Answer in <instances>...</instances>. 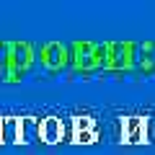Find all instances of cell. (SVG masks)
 I'll list each match as a JSON object with an SVG mask.
<instances>
[{
	"instance_id": "cell-1",
	"label": "cell",
	"mask_w": 155,
	"mask_h": 155,
	"mask_svg": "<svg viewBox=\"0 0 155 155\" xmlns=\"http://www.w3.org/2000/svg\"><path fill=\"white\" fill-rule=\"evenodd\" d=\"M119 140L127 142V145L147 142V119H145V116H124V119H122Z\"/></svg>"
},
{
	"instance_id": "cell-2",
	"label": "cell",
	"mask_w": 155,
	"mask_h": 155,
	"mask_svg": "<svg viewBox=\"0 0 155 155\" xmlns=\"http://www.w3.org/2000/svg\"><path fill=\"white\" fill-rule=\"evenodd\" d=\"M39 62L44 67H49V70H60L62 65L72 62V54L62 44H57V41H47V44H41V49H39Z\"/></svg>"
},
{
	"instance_id": "cell-3",
	"label": "cell",
	"mask_w": 155,
	"mask_h": 155,
	"mask_svg": "<svg viewBox=\"0 0 155 155\" xmlns=\"http://www.w3.org/2000/svg\"><path fill=\"white\" fill-rule=\"evenodd\" d=\"M39 140L44 145H57L65 140V122H62L60 116H44L41 119V134Z\"/></svg>"
},
{
	"instance_id": "cell-4",
	"label": "cell",
	"mask_w": 155,
	"mask_h": 155,
	"mask_svg": "<svg viewBox=\"0 0 155 155\" xmlns=\"http://www.w3.org/2000/svg\"><path fill=\"white\" fill-rule=\"evenodd\" d=\"M21 116H0V145H18Z\"/></svg>"
},
{
	"instance_id": "cell-5",
	"label": "cell",
	"mask_w": 155,
	"mask_h": 155,
	"mask_svg": "<svg viewBox=\"0 0 155 155\" xmlns=\"http://www.w3.org/2000/svg\"><path fill=\"white\" fill-rule=\"evenodd\" d=\"M41 134V119L36 116H21V134H18V145H31Z\"/></svg>"
},
{
	"instance_id": "cell-6",
	"label": "cell",
	"mask_w": 155,
	"mask_h": 155,
	"mask_svg": "<svg viewBox=\"0 0 155 155\" xmlns=\"http://www.w3.org/2000/svg\"><path fill=\"white\" fill-rule=\"evenodd\" d=\"M93 129H96L93 116H88V114L72 116V134H78V132H93Z\"/></svg>"
},
{
	"instance_id": "cell-7",
	"label": "cell",
	"mask_w": 155,
	"mask_h": 155,
	"mask_svg": "<svg viewBox=\"0 0 155 155\" xmlns=\"http://www.w3.org/2000/svg\"><path fill=\"white\" fill-rule=\"evenodd\" d=\"M96 140H98V132H78V134H72V142L75 145H93Z\"/></svg>"
}]
</instances>
